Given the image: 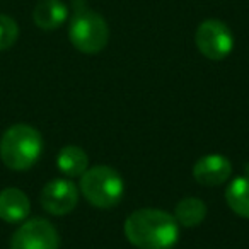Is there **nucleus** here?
<instances>
[{
  "label": "nucleus",
  "instance_id": "obj_13",
  "mask_svg": "<svg viewBox=\"0 0 249 249\" xmlns=\"http://www.w3.org/2000/svg\"><path fill=\"white\" fill-rule=\"evenodd\" d=\"M225 201L235 215L249 218V178H235L225 190Z\"/></svg>",
  "mask_w": 249,
  "mask_h": 249
},
{
  "label": "nucleus",
  "instance_id": "obj_1",
  "mask_svg": "<svg viewBox=\"0 0 249 249\" xmlns=\"http://www.w3.org/2000/svg\"><path fill=\"white\" fill-rule=\"evenodd\" d=\"M179 224L160 208H140L124 220V237L139 249H173L179 241Z\"/></svg>",
  "mask_w": 249,
  "mask_h": 249
},
{
  "label": "nucleus",
  "instance_id": "obj_6",
  "mask_svg": "<svg viewBox=\"0 0 249 249\" xmlns=\"http://www.w3.org/2000/svg\"><path fill=\"white\" fill-rule=\"evenodd\" d=\"M60 235L46 218L26 220L11 239V249H58Z\"/></svg>",
  "mask_w": 249,
  "mask_h": 249
},
{
  "label": "nucleus",
  "instance_id": "obj_4",
  "mask_svg": "<svg viewBox=\"0 0 249 249\" xmlns=\"http://www.w3.org/2000/svg\"><path fill=\"white\" fill-rule=\"evenodd\" d=\"M80 193L96 208L116 207L124 195V181L114 167L94 166L80 176Z\"/></svg>",
  "mask_w": 249,
  "mask_h": 249
},
{
  "label": "nucleus",
  "instance_id": "obj_12",
  "mask_svg": "<svg viewBox=\"0 0 249 249\" xmlns=\"http://www.w3.org/2000/svg\"><path fill=\"white\" fill-rule=\"evenodd\" d=\"M205 217H207V205L200 198H183L174 208V218L179 227H198L205 220Z\"/></svg>",
  "mask_w": 249,
  "mask_h": 249
},
{
  "label": "nucleus",
  "instance_id": "obj_8",
  "mask_svg": "<svg viewBox=\"0 0 249 249\" xmlns=\"http://www.w3.org/2000/svg\"><path fill=\"white\" fill-rule=\"evenodd\" d=\"M232 164L222 154H207L193 166V178L203 186H220L231 178Z\"/></svg>",
  "mask_w": 249,
  "mask_h": 249
},
{
  "label": "nucleus",
  "instance_id": "obj_14",
  "mask_svg": "<svg viewBox=\"0 0 249 249\" xmlns=\"http://www.w3.org/2000/svg\"><path fill=\"white\" fill-rule=\"evenodd\" d=\"M19 38V26L12 18L5 14H0V52H5Z\"/></svg>",
  "mask_w": 249,
  "mask_h": 249
},
{
  "label": "nucleus",
  "instance_id": "obj_9",
  "mask_svg": "<svg viewBox=\"0 0 249 249\" xmlns=\"http://www.w3.org/2000/svg\"><path fill=\"white\" fill-rule=\"evenodd\" d=\"M31 212L28 195L19 188H5L0 191V218L7 224L24 222Z\"/></svg>",
  "mask_w": 249,
  "mask_h": 249
},
{
  "label": "nucleus",
  "instance_id": "obj_2",
  "mask_svg": "<svg viewBox=\"0 0 249 249\" xmlns=\"http://www.w3.org/2000/svg\"><path fill=\"white\" fill-rule=\"evenodd\" d=\"M43 154V137L35 126L12 124L0 139V159L12 171H28Z\"/></svg>",
  "mask_w": 249,
  "mask_h": 249
},
{
  "label": "nucleus",
  "instance_id": "obj_11",
  "mask_svg": "<svg viewBox=\"0 0 249 249\" xmlns=\"http://www.w3.org/2000/svg\"><path fill=\"white\" fill-rule=\"evenodd\" d=\"M56 166L67 178H80L89 169V157L86 150L77 145H67L58 152Z\"/></svg>",
  "mask_w": 249,
  "mask_h": 249
},
{
  "label": "nucleus",
  "instance_id": "obj_5",
  "mask_svg": "<svg viewBox=\"0 0 249 249\" xmlns=\"http://www.w3.org/2000/svg\"><path fill=\"white\" fill-rule=\"evenodd\" d=\"M195 43L205 58L220 62L234 50V35L224 21L207 19L196 28Z\"/></svg>",
  "mask_w": 249,
  "mask_h": 249
},
{
  "label": "nucleus",
  "instance_id": "obj_7",
  "mask_svg": "<svg viewBox=\"0 0 249 249\" xmlns=\"http://www.w3.org/2000/svg\"><path fill=\"white\" fill-rule=\"evenodd\" d=\"M39 201L48 213L62 217V215L73 212V208L77 207V203H79V188L69 179H62V178L52 179L41 190Z\"/></svg>",
  "mask_w": 249,
  "mask_h": 249
},
{
  "label": "nucleus",
  "instance_id": "obj_3",
  "mask_svg": "<svg viewBox=\"0 0 249 249\" xmlns=\"http://www.w3.org/2000/svg\"><path fill=\"white\" fill-rule=\"evenodd\" d=\"M70 43L86 55L103 52L109 41V26L106 19L89 9L84 0H73V18L69 26Z\"/></svg>",
  "mask_w": 249,
  "mask_h": 249
},
{
  "label": "nucleus",
  "instance_id": "obj_10",
  "mask_svg": "<svg viewBox=\"0 0 249 249\" xmlns=\"http://www.w3.org/2000/svg\"><path fill=\"white\" fill-rule=\"evenodd\" d=\"M69 18V7L62 0H39L33 11V21L43 31L58 29Z\"/></svg>",
  "mask_w": 249,
  "mask_h": 249
}]
</instances>
